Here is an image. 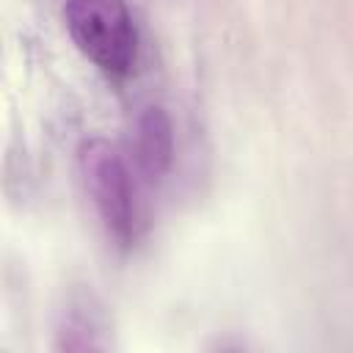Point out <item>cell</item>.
Wrapping results in <instances>:
<instances>
[{
	"label": "cell",
	"mask_w": 353,
	"mask_h": 353,
	"mask_svg": "<svg viewBox=\"0 0 353 353\" xmlns=\"http://www.w3.org/2000/svg\"><path fill=\"white\" fill-rule=\"evenodd\" d=\"M77 171L105 232L119 245H132L138 237V201L119 149L99 135L83 138L77 146Z\"/></svg>",
	"instance_id": "cell-1"
},
{
	"label": "cell",
	"mask_w": 353,
	"mask_h": 353,
	"mask_svg": "<svg viewBox=\"0 0 353 353\" xmlns=\"http://www.w3.org/2000/svg\"><path fill=\"white\" fill-rule=\"evenodd\" d=\"M63 22L74 47L105 74L124 77L132 72L138 33L127 0H66Z\"/></svg>",
	"instance_id": "cell-2"
},
{
	"label": "cell",
	"mask_w": 353,
	"mask_h": 353,
	"mask_svg": "<svg viewBox=\"0 0 353 353\" xmlns=\"http://www.w3.org/2000/svg\"><path fill=\"white\" fill-rule=\"evenodd\" d=\"M132 152L141 174L154 182L163 179L174 163V124L165 108L146 105L135 119Z\"/></svg>",
	"instance_id": "cell-3"
}]
</instances>
